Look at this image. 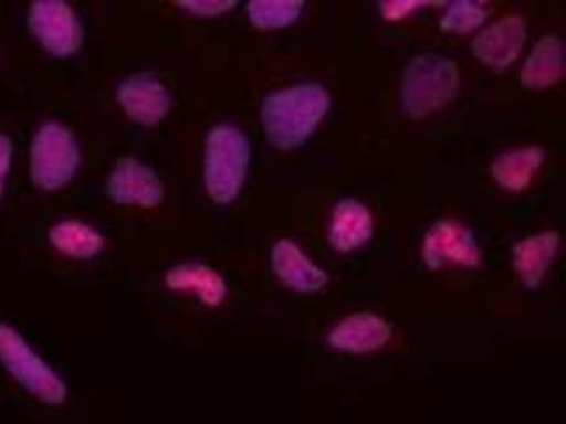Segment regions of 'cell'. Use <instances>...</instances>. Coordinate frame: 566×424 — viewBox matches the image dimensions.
<instances>
[{
    "instance_id": "cell-1",
    "label": "cell",
    "mask_w": 566,
    "mask_h": 424,
    "mask_svg": "<svg viewBox=\"0 0 566 424\" xmlns=\"http://www.w3.org/2000/svg\"><path fill=\"white\" fill-rule=\"evenodd\" d=\"M328 108V93L319 84H298L269 94L262 106L265 135L275 148L292 150L316 131Z\"/></svg>"
},
{
    "instance_id": "cell-2",
    "label": "cell",
    "mask_w": 566,
    "mask_h": 424,
    "mask_svg": "<svg viewBox=\"0 0 566 424\" xmlns=\"http://www.w3.org/2000/svg\"><path fill=\"white\" fill-rule=\"evenodd\" d=\"M247 136L232 126H218L206 141L205 181L211 199L229 204L241 192L250 163Z\"/></svg>"
},
{
    "instance_id": "cell-3",
    "label": "cell",
    "mask_w": 566,
    "mask_h": 424,
    "mask_svg": "<svg viewBox=\"0 0 566 424\" xmlns=\"http://www.w3.org/2000/svg\"><path fill=\"white\" fill-rule=\"evenodd\" d=\"M459 66L453 60L423 54L415 57L402 81V103L413 119L441 110L459 91Z\"/></svg>"
},
{
    "instance_id": "cell-4",
    "label": "cell",
    "mask_w": 566,
    "mask_h": 424,
    "mask_svg": "<svg viewBox=\"0 0 566 424\" xmlns=\"http://www.w3.org/2000/svg\"><path fill=\"white\" fill-rule=\"evenodd\" d=\"M0 362L30 395L44 404L65 402V381L30 348L20 332L6 324H0Z\"/></svg>"
},
{
    "instance_id": "cell-5",
    "label": "cell",
    "mask_w": 566,
    "mask_h": 424,
    "mask_svg": "<svg viewBox=\"0 0 566 424\" xmlns=\"http://www.w3.org/2000/svg\"><path fill=\"white\" fill-rule=\"evenodd\" d=\"M77 141L69 127L48 123L39 129L30 150L33 183L44 190H57L74 178L78 168Z\"/></svg>"
},
{
    "instance_id": "cell-6",
    "label": "cell",
    "mask_w": 566,
    "mask_h": 424,
    "mask_svg": "<svg viewBox=\"0 0 566 424\" xmlns=\"http://www.w3.org/2000/svg\"><path fill=\"white\" fill-rule=\"evenodd\" d=\"M29 25L33 35L54 56H71L83 44V29L74 9L60 0L33 2Z\"/></svg>"
},
{
    "instance_id": "cell-7",
    "label": "cell",
    "mask_w": 566,
    "mask_h": 424,
    "mask_svg": "<svg viewBox=\"0 0 566 424\" xmlns=\"http://www.w3.org/2000/svg\"><path fill=\"white\" fill-rule=\"evenodd\" d=\"M423 263L431 269L444 266L478 268L483 262L471 230L453 220L438 221L423 239Z\"/></svg>"
},
{
    "instance_id": "cell-8",
    "label": "cell",
    "mask_w": 566,
    "mask_h": 424,
    "mask_svg": "<svg viewBox=\"0 0 566 424\" xmlns=\"http://www.w3.org/2000/svg\"><path fill=\"white\" fill-rule=\"evenodd\" d=\"M390 336L392 329L386 318L371 311H357L333 327L328 343L333 350L353 356H368L382 350L389 343Z\"/></svg>"
},
{
    "instance_id": "cell-9",
    "label": "cell",
    "mask_w": 566,
    "mask_h": 424,
    "mask_svg": "<svg viewBox=\"0 0 566 424\" xmlns=\"http://www.w3.org/2000/svg\"><path fill=\"white\" fill-rule=\"evenodd\" d=\"M107 192L117 204L156 208L165 197L153 169L135 159H120L108 180Z\"/></svg>"
},
{
    "instance_id": "cell-10",
    "label": "cell",
    "mask_w": 566,
    "mask_h": 424,
    "mask_svg": "<svg viewBox=\"0 0 566 424\" xmlns=\"http://www.w3.org/2000/svg\"><path fill=\"white\" fill-rule=\"evenodd\" d=\"M525 33V21L522 18H504L472 41V54L492 68H507L522 51Z\"/></svg>"
},
{
    "instance_id": "cell-11",
    "label": "cell",
    "mask_w": 566,
    "mask_h": 424,
    "mask_svg": "<svg viewBox=\"0 0 566 424\" xmlns=\"http://www.w3.org/2000/svg\"><path fill=\"white\" fill-rule=\"evenodd\" d=\"M119 102L135 123L154 126L165 119L171 106L166 87L153 75H133L119 87Z\"/></svg>"
},
{
    "instance_id": "cell-12",
    "label": "cell",
    "mask_w": 566,
    "mask_h": 424,
    "mask_svg": "<svg viewBox=\"0 0 566 424\" xmlns=\"http://www.w3.org/2000/svg\"><path fill=\"white\" fill-rule=\"evenodd\" d=\"M272 269L284 286L296 293H317L328 284V275L292 241H280L272 250Z\"/></svg>"
},
{
    "instance_id": "cell-13",
    "label": "cell",
    "mask_w": 566,
    "mask_h": 424,
    "mask_svg": "<svg viewBox=\"0 0 566 424\" xmlns=\"http://www.w3.org/2000/svg\"><path fill=\"white\" fill-rule=\"evenodd\" d=\"M559 250V235L556 232L538 233L523 239L513 247L514 269L528 289H537Z\"/></svg>"
},
{
    "instance_id": "cell-14",
    "label": "cell",
    "mask_w": 566,
    "mask_h": 424,
    "mask_svg": "<svg viewBox=\"0 0 566 424\" xmlns=\"http://www.w3.org/2000/svg\"><path fill=\"white\" fill-rule=\"evenodd\" d=\"M374 237V218L356 200H342L333 214L329 242L338 253H353Z\"/></svg>"
},
{
    "instance_id": "cell-15",
    "label": "cell",
    "mask_w": 566,
    "mask_h": 424,
    "mask_svg": "<svg viewBox=\"0 0 566 424\" xmlns=\"http://www.w3.org/2000/svg\"><path fill=\"white\" fill-rule=\"evenodd\" d=\"M166 286L180 293H193L208 306L222 305L227 296L226 280L201 263H184L169 269Z\"/></svg>"
},
{
    "instance_id": "cell-16",
    "label": "cell",
    "mask_w": 566,
    "mask_h": 424,
    "mask_svg": "<svg viewBox=\"0 0 566 424\" xmlns=\"http://www.w3.org/2000/svg\"><path fill=\"white\" fill-rule=\"evenodd\" d=\"M563 62H565V53H563L562 41L554 35L541 39L523 66V86L528 89H544L553 86L562 78L563 66H565Z\"/></svg>"
},
{
    "instance_id": "cell-17",
    "label": "cell",
    "mask_w": 566,
    "mask_h": 424,
    "mask_svg": "<svg viewBox=\"0 0 566 424\" xmlns=\"http://www.w3.org/2000/svg\"><path fill=\"white\" fill-rule=\"evenodd\" d=\"M544 162V151L538 147L505 151L493 162L492 172L501 187L522 192L534 180L535 172Z\"/></svg>"
},
{
    "instance_id": "cell-18",
    "label": "cell",
    "mask_w": 566,
    "mask_h": 424,
    "mask_svg": "<svg viewBox=\"0 0 566 424\" xmlns=\"http://www.w3.org/2000/svg\"><path fill=\"white\" fill-rule=\"evenodd\" d=\"M51 244L65 256L90 259L103 250L105 241L96 230L83 221H62L50 232Z\"/></svg>"
},
{
    "instance_id": "cell-19",
    "label": "cell",
    "mask_w": 566,
    "mask_h": 424,
    "mask_svg": "<svg viewBox=\"0 0 566 424\" xmlns=\"http://www.w3.org/2000/svg\"><path fill=\"white\" fill-rule=\"evenodd\" d=\"M302 8L300 0H253L248 4V17L259 29H280L293 23Z\"/></svg>"
},
{
    "instance_id": "cell-20",
    "label": "cell",
    "mask_w": 566,
    "mask_h": 424,
    "mask_svg": "<svg viewBox=\"0 0 566 424\" xmlns=\"http://www.w3.org/2000/svg\"><path fill=\"white\" fill-rule=\"evenodd\" d=\"M489 14L486 9L472 4L468 0H462V2H455L452 8L448 9L447 17L441 21V29L447 30V32L469 33L483 25Z\"/></svg>"
},
{
    "instance_id": "cell-21",
    "label": "cell",
    "mask_w": 566,
    "mask_h": 424,
    "mask_svg": "<svg viewBox=\"0 0 566 424\" xmlns=\"http://www.w3.org/2000/svg\"><path fill=\"white\" fill-rule=\"evenodd\" d=\"M181 8L189 9L190 13L199 17H214V14L226 13L229 9L235 8V2H218V0H190V2H178Z\"/></svg>"
},
{
    "instance_id": "cell-22",
    "label": "cell",
    "mask_w": 566,
    "mask_h": 424,
    "mask_svg": "<svg viewBox=\"0 0 566 424\" xmlns=\"http://www.w3.org/2000/svg\"><path fill=\"white\" fill-rule=\"evenodd\" d=\"M432 4V2H417V0H390V2H382V14L387 20H401L402 17L410 14L413 9L420 6Z\"/></svg>"
},
{
    "instance_id": "cell-23",
    "label": "cell",
    "mask_w": 566,
    "mask_h": 424,
    "mask_svg": "<svg viewBox=\"0 0 566 424\" xmlns=\"http://www.w3.org/2000/svg\"><path fill=\"white\" fill-rule=\"evenodd\" d=\"M11 156H13V144L8 136L0 135V195L4 188L6 174H8L9 166H11Z\"/></svg>"
}]
</instances>
